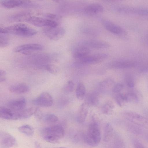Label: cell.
<instances>
[{
    "instance_id": "1",
    "label": "cell",
    "mask_w": 148,
    "mask_h": 148,
    "mask_svg": "<svg viewBox=\"0 0 148 148\" xmlns=\"http://www.w3.org/2000/svg\"><path fill=\"white\" fill-rule=\"evenodd\" d=\"M37 33L35 29L22 23H16L0 29V33L10 34L25 37L33 36Z\"/></svg>"
},
{
    "instance_id": "2",
    "label": "cell",
    "mask_w": 148,
    "mask_h": 148,
    "mask_svg": "<svg viewBox=\"0 0 148 148\" xmlns=\"http://www.w3.org/2000/svg\"><path fill=\"white\" fill-rule=\"evenodd\" d=\"M43 138L46 141L52 143H58L65 135L63 127L60 125H56L47 127L42 131Z\"/></svg>"
},
{
    "instance_id": "3",
    "label": "cell",
    "mask_w": 148,
    "mask_h": 148,
    "mask_svg": "<svg viewBox=\"0 0 148 148\" xmlns=\"http://www.w3.org/2000/svg\"><path fill=\"white\" fill-rule=\"evenodd\" d=\"M101 140V132L98 125L95 123L90 124L85 138L86 143L91 146L96 147L99 145Z\"/></svg>"
},
{
    "instance_id": "4",
    "label": "cell",
    "mask_w": 148,
    "mask_h": 148,
    "mask_svg": "<svg viewBox=\"0 0 148 148\" xmlns=\"http://www.w3.org/2000/svg\"><path fill=\"white\" fill-rule=\"evenodd\" d=\"M109 57L106 53H98L88 55L77 60L78 64L80 65L93 64L99 63L106 59Z\"/></svg>"
},
{
    "instance_id": "5",
    "label": "cell",
    "mask_w": 148,
    "mask_h": 148,
    "mask_svg": "<svg viewBox=\"0 0 148 148\" xmlns=\"http://www.w3.org/2000/svg\"><path fill=\"white\" fill-rule=\"evenodd\" d=\"M125 118L131 123L140 126L148 127V119L136 112L128 111L125 112Z\"/></svg>"
},
{
    "instance_id": "6",
    "label": "cell",
    "mask_w": 148,
    "mask_h": 148,
    "mask_svg": "<svg viewBox=\"0 0 148 148\" xmlns=\"http://www.w3.org/2000/svg\"><path fill=\"white\" fill-rule=\"evenodd\" d=\"M45 35L51 40H57L62 38L66 32L62 27H46L43 30Z\"/></svg>"
},
{
    "instance_id": "7",
    "label": "cell",
    "mask_w": 148,
    "mask_h": 148,
    "mask_svg": "<svg viewBox=\"0 0 148 148\" xmlns=\"http://www.w3.org/2000/svg\"><path fill=\"white\" fill-rule=\"evenodd\" d=\"M26 21L37 27H56L58 25V23L55 21L36 16H31Z\"/></svg>"
},
{
    "instance_id": "8",
    "label": "cell",
    "mask_w": 148,
    "mask_h": 148,
    "mask_svg": "<svg viewBox=\"0 0 148 148\" xmlns=\"http://www.w3.org/2000/svg\"><path fill=\"white\" fill-rule=\"evenodd\" d=\"M33 102L36 105L44 107H49L52 105L53 100L51 96L49 93L47 92H43L34 99Z\"/></svg>"
},
{
    "instance_id": "9",
    "label": "cell",
    "mask_w": 148,
    "mask_h": 148,
    "mask_svg": "<svg viewBox=\"0 0 148 148\" xmlns=\"http://www.w3.org/2000/svg\"><path fill=\"white\" fill-rule=\"evenodd\" d=\"M30 0H1V4L4 8L11 9L31 5Z\"/></svg>"
},
{
    "instance_id": "10",
    "label": "cell",
    "mask_w": 148,
    "mask_h": 148,
    "mask_svg": "<svg viewBox=\"0 0 148 148\" xmlns=\"http://www.w3.org/2000/svg\"><path fill=\"white\" fill-rule=\"evenodd\" d=\"M136 65V63L133 61L120 60L110 62L107 66L110 69H122L133 68Z\"/></svg>"
},
{
    "instance_id": "11",
    "label": "cell",
    "mask_w": 148,
    "mask_h": 148,
    "mask_svg": "<svg viewBox=\"0 0 148 148\" xmlns=\"http://www.w3.org/2000/svg\"><path fill=\"white\" fill-rule=\"evenodd\" d=\"M15 143V139L12 135L5 132H1L0 145L1 147H10L14 146Z\"/></svg>"
},
{
    "instance_id": "12",
    "label": "cell",
    "mask_w": 148,
    "mask_h": 148,
    "mask_svg": "<svg viewBox=\"0 0 148 148\" xmlns=\"http://www.w3.org/2000/svg\"><path fill=\"white\" fill-rule=\"evenodd\" d=\"M79 46L90 47L96 49H103L108 48L110 45L105 41L97 40H91L83 42Z\"/></svg>"
},
{
    "instance_id": "13",
    "label": "cell",
    "mask_w": 148,
    "mask_h": 148,
    "mask_svg": "<svg viewBox=\"0 0 148 148\" xmlns=\"http://www.w3.org/2000/svg\"><path fill=\"white\" fill-rule=\"evenodd\" d=\"M101 21L105 28L110 32L118 35H121L124 33L123 29L120 26L107 20H103Z\"/></svg>"
},
{
    "instance_id": "14",
    "label": "cell",
    "mask_w": 148,
    "mask_h": 148,
    "mask_svg": "<svg viewBox=\"0 0 148 148\" xmlns=\"http://www.w3.org/2000/svg\"><path fill=\"white\" fill-rule=\"evenodd\" d=\"M44 48L43 46L39 44L29 43L18 46L15 47L13 51L15 52H20L25 51L41 50Z\"/></svg>"
},
{
    "instance_id": "15",
    "label": "cell",
    "mask_w": 148,
    "mask_h": 148,
    "mask_svg": "<svg viewBox=\"0 0 148 148\" xmlns=\"http://www.w3.org/2000/svg\"><path fill=\"white\" fill-rule=\"evenodd\" d=\"M89 106L85 102L79 106L77 112V120L79 123H82L85 121L89 110Z\"/></svg>"
},
{
    "instance_id": "16",
    "label": "cell",
    "mask_w": 148,
    "mask_h": 148,
    "mask_svg": "<svg viewBox=\"0 0 148 148\" xmlns=\"http://www.w3.org/2000/svg\"><path fill=\"white\" fill-rule=\"evenodd\" d=\"M34 112L32 108L24 109L14 112L13 120L25 119L30 117Z\"/></svg>"
},
{
    "instance_id": "17",
    "label": "cell",
    "mask_w": 148,
    "mask_h": 148,
    "mask_svg": "<svg viewBox=\"0 0 148 148\" xmlns=\"http://www.w3.org/2000/svg\"><path fill=\"white\" fill-rule=\"evenodd\" d=\"M103 10V6L97 3H93L88 5L84 9V13L88 15H91L102 12Z\"/></svg>"
},
{
    "instance_id": "18",
    "label": "cell",
    "mask_w": 148,
    "mask_h": 148,
    "mask_svg": "<svg viewBox=\"0 0 148 148\" xmlns=\"http://www.w3.org/2000/svg\"><path fill=\"white\" fill-rule=\"evenodd\" d=\"M26 101L24 98L12 101L8 104L9 108L14 111H18L25 108Z\"/></svg>"
},
{
    "instance_id": "19",
    "label": "cell",
    "mask_w": 148,
    "mask_h": 148,
    "mask_svg": "<svg viewBox=\"0 0 148 148\" xmlns=\"http://www.w3.org/2000/svg\"><path fill=\"white\" fill-rule=\"evenodd\" d=\"M29 88L28 86L24 83H20L11 85L9 88L11 92L18 94H23L29 91Z\"/></svg>"
},
{
    "instance_id": "20",
    "label": "cell",
    "mask_w": 148,
    "mask_h": 148,
    "mask_svg": "<svg viewBox=\"0 0 148 148\" xmlns=\"http://www.w3.org/2000/svg\"><path fill=\"white\" fill-rule=\"evenodd\" d=\"M90 52V50L88 47L79 46L74 50L73 57L75 59L79 60L88 55Z\"/></svg>"
},
{
    "instance_id": "21",
    "label": "cell",
    "mask_w": 148,
    "mask_h": 148,
    "mask_svg": "<svg viewBox=\"0 0 148 148\" xmlns=\"http://www.w3.org/2000/svg\"><path fill=\"white\" fill-rule=\"evenodd\" d=\"M31 16L28 12H19L10 16L9 19L11 21H26L27 19Z\"/></svg>"
},
{
    "instance_id": "22",
    "label": "cell",
    "mask_w": 148,
    "mask_h": 148,
    "mask_svg": "<svg viewBox=\"0 0 148 148\" xmlns=\"http://www.w3.org/2000/svg\"><path fill=\"white\" fill-rule=\"evenodd\" d=\"M14 111L9 108L1 107L0 108V117L6 120H13Z\"/></svg>"
},
{
    "instance_id": "23",
    "label": "cell",
    "mask_w": 148,
    "mask_h": 148,
    "mask_svg": "<svg viewBox=\"0 0 148 148\" xmlns=\"http://www.w3.org/2000/svg\"><path fill=\"white\" fill-rule=\"evenodd\" d=\"M113 135V129L109 123H107L104 127L103 134V140L106 142L110 141Z\"/></svg>"
},
{
    "instance_id": "24",
    "label": "cell",
    "mask_w": 148,
    "mask_h": 148,
    "mask_svg": "<svg viewBox=\"0 0 148 148\" xmlns=\"http://www.w3.org/2000/svg\"><path fill=\"white\" fill-rule=\"evenodd\" d=\"M86 89L84 84L80 82L78 83L76 87L75 94L77 98L79 100H82L86 94Z\"/></svg>"
},
{
    "instance_id": "25",
    "label": "cell",
    "mask_w": 148,
    "mask_h": 148,
    "mask_svg": "<svg viewBox=\"0 0 148 148\" xmlns=\"http://www.w3.org/2000/svg\"><path fill=\"white\" fill-rule=\"evenodd\" d=\"M99 102L97 96L95 93L92 92L86 97L85 102L89 106H96L98 105Z\"/></svg>"
},
{
    "instance_id": "26",
    "label": "cell",
    "mask_w": 148,
    "mask_h": 148,
    "mask_svg": "<svg viewBox=\"0 0 148 148\" xmlns=\"http://www.w3.org/2000/svg\"><path fill=\"white\" fill-rule=\"evenodd\" d=\"M114 108V105L112 101H109L106 102L102 106L101 111L102 113L106 115L112 114Z\"/></svg>"
},
{
    "instance_id": "27",
    "label": "cell",
    "mask_w": 148,
    "mask_h": 148,
    "mask_svg": "<svg viewBox=\"0 0 148 148\" xmlns=\"http://www.w3.org/2000/svg\"><path fill=\"white\" fill-rule=\"evenodd\" d=\"M114 81L111 78H106L101 81L99 84L100 88L104 89H107L113 86Z\"/></svg>"
},
{
    "instance_id": "28",
    "label": "cell",
    "mask_w": 148,
    "mask_h": 148,
    "mask_svg": "<svg viewBox=\"0 0 148 148\" xmlns=\"http://www.w3.org/2000/svg\"><path fill=\"white\" fill-rule=\"evenodd\" d=\"M18 130L21 132L29 136H32L34 132L33 127L27 125L20 126L19 127Z\"/></svg>"
},
{
    "instance_id": "29",
    "label": "cell",
    "mask_w": 148,
    "mask_h": 148,
    "mask_svg": "<svg viewBox=\"0 0 148 148\" xmlns=\"http://www.w3.org/2000/svg\"><path fill=\"white\" fill-rule=\"evenodd\" d=\"M139 126L133 123H129L127 125V127L132 133L136 135H140L141 134L142 130Z\"/></svg>"
},
{
    "instance_id": "30",
    "label": "cell",
    "mask_w": 148,
    "mask_h": 148,
    "mask_svg": "<svg viewBox=\"0 0 148 148\" xmlns=\"http://www.w3.org/2000/svg\"><path fill=\"white\" fill-rule=\"evenodd\" d=\"M125 95L126 102L136 103L138 101V97L135 93L131 92Z\"/></svg>"
},
{
    "instance_id": "31",
    "label": "cell",
    "mask_w": 148,
    "mask_h": 148,
    "mask_svg": "<svg viewBox=\"0 0 148 148\" xmlns=\"http://www.w3.org/2000/svg\"><path fill=\"white\" fill-rule=\"evenodd\" d=\"M5 34L0 33V47L1 48L6 47L9 44L10 40L9 38Z\"/></svg>"
},
{
    "instance_id": "32",
    "label": "cell",
    "mask_w": 148,
    "mask_h": 148,
    "mask_svg": "<svg viewBox=\"0 0 148 148\" xmlns=\"http://www.w3.org/2000/svg\"><path fill=\"white\" fill-rule=\"evenodd\" d=\"M43 119L46 122L49 123H56L58 120V118L56 116L50 113L46 114L43 116Z\"/></svg>"
},
{
    "instance_id": "33",
    "label": "cell",
    "mask_w": 148,
    "mask_h": 148,
    "mask_svg": "<svg viewBox=\"0 0 148 148\" xmlns=\"http://www.w3.org/2000/svg\"><path fill=\"white\" fill-rule=\"evenodd\" d=\"M116 100L117 104L120 107L123 106L126 102L125 95L119 93L116 96Z\"/></svg>"
},
{
    "instance_id": "34",
    "label": "cell",
    "mask_w": 148,
    "mask_h": 148,
    "mask_svg": "<svg viewBox=\"0 0 148 148\" xmlns=\"http://www.w3.org/2000/svg\"><path fill=\"white\" fill-rule=\"evenodd\" d=\"M125 80L127 85L129 87L132 88L134 85V78L130 74H127L125 76Z\"/></svg>"
},
{
    "instance_id": "35",
    "label": "cell",
    "mask_w": 148,
    "mask_h": 148,
    "mask_svg": "<svg viewBox=\"0 0 148 148\" xmlns=\"http://www.w3.org/2000/svg\"><path fill=\"white\" fill-rule=\"evenodd\" d=\"M123 87L124 86L122 83L120 82L117 83L113 85L112 90L114 93H118L123 89Z\"/></svg>"
},
{
    "instance_id": "36",
    "label": "cell",
    "mask_w": 148,
    "mask_h": 148,
    "mask_svg": "<svg viewBox=\"0 0 148 148\" xmlns=\"http://www.w3.org/2000/svg\"><path fill=\"white\" fill-rule=\"evenodd\" d=\"M75 88L74 83L73 81L70 80L67 82L64 86L65 89L69 92H73Z\"/></svg>"
},
{
    "instance_id": "37",
    "label": "cell",
    "mask_w": 148,
    "mask_h": 148,
    "mask_svg": "<svg viewBox=\"0 0 148 148\" xmlns=\"http://www.w3.org/2000/svg\"><path fill=\"white\" fill-rule=\"evenodd\" d=\"M45 68L48 71L53 74L56 75L58 73L57 68L53 65H47L45 66Z\"/></svg>"
},
{
    "instance_id": "38",
    "label": "cell",
    "mask_w": 148,
    "mask_h": 148,
    "mask_svg": "<svg viewBox=\"0 0 148 148\" xmlns=\"http://www.w3.org/2000/svg\"><path fill=\"white\" fill-rule=\"evenodd\" d=\"M35 117L38 120H41L44 116L42 111L39 108H37L34 112Z\"/></svg>"
},
{
    "instance_id": "39",
    "label": "cell",
    "mask_w": 148,
    "mask_h": 148,
    "mask_svg": "<svg viewBox=\"0 0 148 148\" xmlns=\"http://www.w3.org/2000/svg\"><path fill=\"white\" fill-rule=\"evenodd\" d=\"M6 73L4 70L1 69L0 70V82H4L6 79Z\"/></svg>"
},
{
    "instance_id": "40",
    "label": "cell",
    "mask_w": 148,
    "mask_h": 148,
    "mask_svg": "<svg viewBox=\"0 0 148 148\" xmlns=\"http://www.w3.org/2000/svg\"><path fill=\"white\" fill-rule=\"evenodd\" d=\"M133 144L135 147L136 148H143L144 145L138 140L134 139L133 140Z\"/></svg>"
},
{
    "instance_id": "41",
    "label": "cell",
    "mask_w": 148,
    "mask_h": 148,
    "mask_svg": "<svg viewBox=\"0 0 148 148\" xmlns=\"http://www.w3.org/2000/svg\"><path fill=\"white\" fill-rule=\"evenodd\" d=\"M46 16L48 18H50V19H56L58 18L57 16L54 14L48 13L47 14Z\"/></svg>"
},
{
    "instance_id": "42",
    "label": "cell",
    "mask_w": 148,
    "mask_h": 148,
    "mask_svg": "<svg viewBox=\"0 0 148 148\" xmlns=\"http://www.w3.org/2000/svg\"><path fill=\"white\" fill-rule=\"evenodd\" d=\"M147 43L148 44V36L147 37Z\"/></svg>"
},
{
    "instance_id": "43",
    "label": "cell",
    "mask_w": 148,
    "mask_h": 148,
    "mask_svg": "<svg viewBox=\"0 0 148 148\" xmlns=\"http://www.w3.org/2000/svg\"><path fill=\"white\" fill-rule=\"evenodd\" d=\"M53 1H58L60 0H53Z\"/></svg>"
},
{
    "instance_id": "44",
    "label": "cell",
    "mask_w": 148,
    "mask_h": 148,
    "mask_svg": "<svg viewBox=\"0 0 148 148\" xmlns=\"http://www.w3.org/2000/svg\"></svg>"
}]
</instances>
